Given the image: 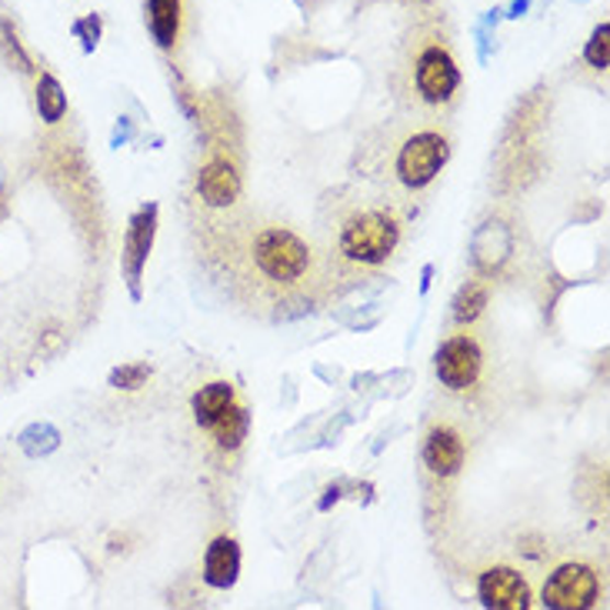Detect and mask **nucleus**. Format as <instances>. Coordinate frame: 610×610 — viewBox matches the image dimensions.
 <instances>
[{
	"label": "nucleus",
	"mask_w": 610,
	"mask_h": 610,
	"mask_svg": "<svg viewBox=\"0 0 610 610\" xmlns=\"http://www.w3.org/2000/svg\"><path fill=\"white\" fill-rule=\"evenodd\" d=\"M221 260L230 291L250 307H291L320 284L314 247L278 221L230 224Z\"/></svg>",
	"instance_id": "1"
},
{
	"label": "nucleus",
	"mask_w": 610,
	"mask_h": 610,
	"mask_svg": "<svg viewBox=\"0 0 610 610\" xmlns=\"http://www.w3.org/2000/svg\"><path fill=\"white\" fill-rule=\"evenodd\" d=\"M397 87L417 111H430V114H441L458 101L461 67L451 50V37L448 31H441V24L430 21L414 27L400 54Z\"/></svg>",
	"instance_id": "2"
},
{
	"label": "nucleus",
	"mask_w": 610,
	"mask_h": 610,
	"mask_svg": "<svg viewBox=\"0 0 610 610\" xmlns=\"http://www.w3.org/2000/svg\"><path fill=\"white\" fill-rule=\"evenodd\" d=\"M400 234L404 214L391 201H358L340 214L334 227L330 257L347 278L371 274L394 257Z\"/></svg>",
	"instance_id": "3"
},
{
	"label": "nucleus",
	"mask_w": 610,
	"mask_h": 610,
	"mask_svg": "<svg viewBox=\"0 0 610 610\" xmlns=\"http://www.w3.org/2000/svg\"><path fill=\"white\" fill-rule=\"evenodd\" d=\"M448 157H451V140L441 127H417L394 144L391 181L417 194L438 181Z\"/></svg>",
	"instance_id": "4"
},
{
	"label": "nucleus",
	"mask_w": 610,
	"mask_h": 610,
	"mask_svg": "<svg viewBox=\"0 0 610 610\" xmlns=\"http://www.w3.org/2000/svg\"><path fill=\"white\" fill-rule=\"evenodd\" d=\"M433 371H438L441 387H448L454 394L471 391L481 381V371H484V351H481L477 337H471V334L448 337L441 343L438 358H433Z\"/></svg>",
	"instance_id": "5"
},
{
	"label": "nucleus",
	"mask_w": 610,
	"mask_h": 610,
	"mask_svg": "<svg viewBox=\"0 0 610 610\" xmlns=\"http://www.w3.org/2000/svg\"><path fill=\"white\" fill-rule=\"evenodd\" d=\"M600 597V577L587 564H561L541 590L544 607L551 610H584Z\"/></svg>",
	"instance_id": "6"
},
{
	"label": "nucleus",
	"mask_w": 610,
	"mask_h": 610,
	"mask_svg": "<svg viewBox=\"0 0 610 610\" xmlns=\"http://www.w3.org/2000/svg\"><path fill=\"white\" fill-rule=\"evenodd\" d=\"M477 597L490 610H528L531 584L513 567H487L477 580Z\"/></svg>",
	"instance_id": "7"
},
{
	"label": "nucleus",
	"mask_w": 610,
	"mask_h": 610,
	"mask_svg": "<svg viewBox=\"0 0 610 610\" xmlns=\"http://www.w3.org/2000/svg\"><path fill=\"white\" fill-rule=\"evenodd\" d=\"M467 461V444L461 433L451 427V423H438L430 427V433L423 438V464L433 477H458L461 467Z\"/></svg>",
	"instance_id": "8"
},
{
	"label": "nucleus",
	"mask_w": 610,
	"mask_h": 610,
	"mask_svg": "<svg viewBox=\"0 0 610 610\" xmlns=\"http://www.w3.org/2000/svg\"><path fill=\"white\" fill-rule=\"evenodd\" d=\"M197 194L207 207H230L240 197V173L227 157H214L197 173Z\"/></svg>",
	"instance_id": "9"
},
{
	"label": "nucleus",
	"mask_w": 610,
	"mask_h": 610,
	"mask_svg": "<svg viewBox=\"0 0 610 610\" xmlns=\"http://www.w3.org/2000/svg\"><path fill=\"white\" fill-rule=\"evenodd\" d=\"M147 27L160 50H173L184 34V0H147Z\"/></svg>",
	"instance_id": "10"
},
{
	"label": "nucleus",
	"mask_w": 610,
	"mask_h": 610,
	"mask_svg": "<svg viewBox=\"0 0 610 610\" xmlns=\"http://www.w3.org/2000/svg\"><path fill=\"white\" fill-rule=\"evenodd\" d=\"M240 574V547L234 538H214L204 554V580L217 590H227L237 584Z\"/></svg>",
	"instance_id": "11"
},
{
	"label": "nucleus",
	"mask_w": 610,
	"mask_h": 610,
	"mask_svg": "<svg viewBox=\"0 0 610 610\" xmlns=\"http://www.w3.org/2000/svg\"><path fill=\"white\" fill-rule=\"evenodd\" d=\"M154 217L157 211L147 207L140 211L134 221H131V230H127V247H124V264H127V281L137 294V284H140V271L147 264V253H150V244H154Z\"/></svg>",
	"instance_id": "12"
},
{
	"label": "nucleus",
	"mask_w": 610,
	"mask_h": 610,
	"mask_svg": "<svg viewBox=\"0 0 610 610\" xmlns=\"http://www.w3.org/2000/svg\"><path fill=\"white\" fill-rule=\"evenodd\" d=\"M234 400H237V391H234L230 381H211V384H204V387L194 394V400H191L197 427H201V430H211V427L221 420V414H224Z\"/></svg>",
	"instance_id": "13"
},
{
	"label": "nucleus",
	"mask_w": 610,
	"mask_h": 610,
	"mask_svg": "<svg viewBox=\"0 0 610 610\" xmlns=\"http://www.w3.org/2000/svg\"><path fill=\"white\" fill-rule=\"evenodd\" d=\"M247 430H250V414H247V407L240 400H234L207 433H211L221 451H237L244 444V438H247Z\"/></svg>",
	"instance_id": "14"
},
{
	"label": "nucleus",
	"mask_w": 610,
	"mask_h": 610,
	"mask_svg": "<svg viewBox=\"0 0 610 610\" xmlns=\"http://www.w3.org/2000/svg\"><path fill=\"white\" fill-rule=\"evenodd\" d=\"M37 114L47 124H57L67 114V94H64L60 80L50 74H41V80H37Z\"/></svg>",
	"instance_id": "15"
},
{
	"label": "nucleus",
	"mask_w": 610,
	"mask_h": 610,
	"mask_svg": "<svg viewBox=\"0 0 610 610\" xmlns=\"http://www.w3.org/2000/svg\"><path fill=\"white\" fill-rule=\"evenodd\" d=\"M487 307V284L484 281H467L461 287V294L454 297V320L458 324H471L481 317V310Z\"/></svg>",
	"instance_id": "16"
},
{
	"label": "nucleus",
	"mask_w": 610,
	"mask_h": 610,
	"mask_svg": "<svg viewBox=\"0 0 610 610\" xmlns=\"http://www.w3.org/2000/svg\"><path fill=\"white\" fill-rule=\"evenodd\" d=\"M584 60H587L594 70H607V64H610V24H607V21L594 27L590 41H587V47H584Z\"/></svg>",
	"instance_id": "17"
},
{
	"label": "nucleus",
	"mask_w": 610,
	"mask_h": 610,
	"mask_svg": "<svg viewBox=\"0 0 610 610\" xmlns=\"http://www.w3.org/2000/svg\"><path fill=\"white\" fill-rule=\"evenodd\" d=\"M0 50H4L8 54V60L18 67V70H31V60H27V54H24V47H21V41H18V31L4 21V24H0Z\"/></svg>",
	"instance_id": "18"
},
{
	"label": "nucleus",
	"mask_w": 610,
	"mask_h": 610,
	"mask_svg": "<svg viewBox=\"0 0 610 610\" xmlns=\"http://www.w3.org/2000/svg\"><path fill=\"white\" fill-rule=\"evenodd\" d=\"M147 377H150V368H147V364H131V368L114 371V374H111V384H114V387H124V391H137Z\"/></svg>",
	"instance_id": "19"
},
{
	"label": "nucleus",
	"mask_w": 610,
	"mask_h": 610,
	"mask_svg": "<svg viewBox=\"0 0 610 610\" xmlns=\"http://www.w3.org/2000/svg\"><path fill=\"white\" fill-rule=\"evenodd\" d=\"M77 34H83L87 41H83V47L91 50L94 44H98V34H101V21L98 18H87L83 24H77Z\"/></svg>",
	"instance_id": "20"
}]
</instances>
